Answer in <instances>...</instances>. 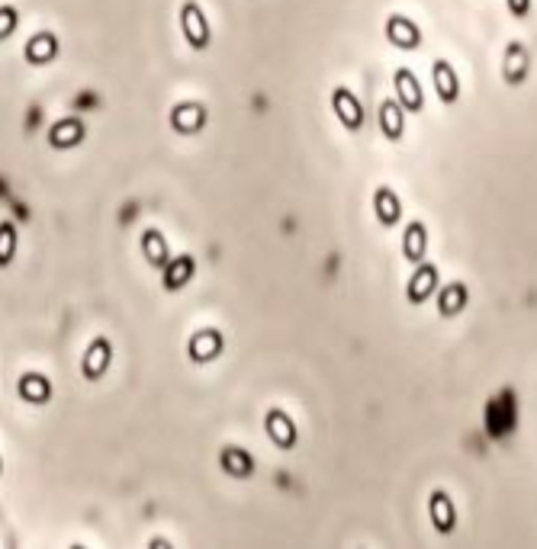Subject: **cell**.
Listing matches in <instances>:
<instances>
[{
  "label": "cell",
  "instance_id": "5b68a950",
  "mask_svg": "<svg viewBox=\"0 0 537 549\" xmlns=\"http://www.w3.org/2000/svg\"><path fill=\"white\" fill-rule=\"evenodd\" d=\"M393 87H396V100L402 104L406 112H422L425 110V94H422V84L409 68H399L393 74Z\"/></svg>",
  "mask_w": 537,
  "mask_h": 549
},
{
  "label": "cell",
  "instance_id": "4fadbf2b",
  "mask_svg": "<svg viewBox=\"0 0 537 549\" xmlns=\"http://www.w3.org/2000/svg\"><path fill=\"white\" fill-rule=\"evenodd\" d=\"M193 273H197V261L190 254H180L161 270V287L168 289V293H177V289H184L190 283Z\"/></svg>",
  "mask_w": 537,
  "mask_h": 549
},
{
  "label": "cell",
  "instance_id": "6da1fadb",
  "mask_svg": "<svg viewBox=\"0 0 537 549\" xmlns=\"http://www.w3.org/2000/svg\"><path fill=\"white\" fill-rule=\"evenodd\" d=\"M180 29H184L190 48H197V52L209 48V42H213V32H209V23H206V13L200 10V4H197V0H187L184 7H180Z\"/></svg>",
  "mask_w": 537,
  "mask_h": 549
},
{
  "label": "cell",
  "instance_id": "277c9868",
  "mask_svg": "<svg viewBox=\"0 0 537 549\" xmlns=\"http://www.w3.org/2000/svg\"><path fill=\"white\" fill-rule=\"evenodd\" d=\"M264 430H267V437L273 440V446H281V450H293L299 440L297 421H293L287 412H281V408H271V412H267Z\"/></svg>",
  "mask_w": 537,
  "mask_h": 549
},
{
  "label": "cell",
  "instance_id": "2e32d148",
  "mask_svg": "<svg viewBox=\"0 0 537 549\" xmlns=\"http://www.w3.org/2000/svg\"><path fill=\"white\" fill-rule=\"evenodd\" d=\"M55 55H58V39L52 32H36V36H29V42L23 48V58L29 64H48L55 62Z\"/></svg>",
  "mask_w": 537,
  "mask_h": 549
},
{
  "label": "cell",
  "instance_id": "52a82bcc",
  "mask_svg": "<svg viewBox=\"0 0 537 549\" xmlns=\"http://www.w3.org/2000/svg\"><path fill=\"white\" fill-rule=\"evenodd\" d=\"M386 39L393 42L396 48H402V52H415V48L422 46V29L412 23L409 16L393 13L386 20Z\"/></svg>",
  "mask_w": 537,
  "mask_h": 549
},
{
  "label": "cell",
  "instance_id": "3957f363",
  "mask_svg": "<svg viewBox=\"0 0 537 549\" xmlns=\"http://www.w3.org/2000/svg\"><path fill=\"white\" fill-rule=\"evenodd\" d=\"M438 267L434 263H415V273L409 277V287H406V299H409L412 305H425L428 295L438 293Z\"/></svg>",
  "mask_w": 537,
  "mask_h": 549
},
{
  "label": "cell",
  "instance_id": "8992f818",
  "mask_svg": "<svg viewBox=\"0 0 537 549\" xmlns=\"http://www.w3.org/2000/svg\"><path fill=\"white\" fill-rule=\"evenodd\" d=\"M222 351H225V337L219 335L216 328H203V331H197V335L190 337V344H187V357H190L193 363H209V360H216Z\"/></svg>",
  "mask_w": 537,
  "mask_h": 549
},
{
  "label": "cell",
  "instance_id": "e0dca14e",
  "mask_svg": "<svg viewBox=\"0 0 537 549\" xmlns=\"http://www.w3.org/2000/svg\"><path fill=\"white\" fill-rule=\"evenodd\" d=\"M142 254H145V261L152 263L155 270H164V267L171 263L168 241H164V235H161L158 229L142 231Z\"/></svg>",
  "mask_w": 537,
  "mask_h": 549
},
{
  "label": "cell",
  "instance_id": "7402d4cb",
  "mask_svg": "<svg viewBox=\"0 0 537 549\" xmlns=\"http://www.w3.org/2000/svg\"><path fill=\"white\" fill-rule=\"evenodd\" d=\"M528 74V62H524V48L512 46L508 48V62H506V80L508 84H522Z\"/></svg>",
  "mask_w": 537,
  "mask_h": 549
},
{
  "label": "cell",
  "instance_id": "d4e9b609",
  "mask_svg": "<svg viewBox=\"0 0 537 549\" xmlns=\"http://www.w3.org/2000/svg\"><path fill=\"white\" fill-rule=\"evenodd\" d=\"M506 7L515 20H524V16L531 13V0H506Z\"/></svg>",
  "mask_w": 537,
  "mask_h": 549
},
{
  "label": "cell",
  "instance_id": "5bb4252c",
  "mask_svg": "<svg viewBox=\"0 0 537 549\" xmlns=\"http://www.w3.org/2000/svg\"><path fill=\"white\" fill-rule=\"evenodd\" d=\"M80 138H84V122H80L78 116L58 120L55 126L48 129V145H52V148H58V152H64V148H74V145H80Z\"/></svg>",
  "mask_w": 537,
  "mask_h": 549
},
{
  "label": "cell",
  "instance_id": "7c38bea8",
  "mask_svg": "<svg viewBox=\"0 0 537 549\" xmlns=\"http://www.w3.org/2000/svg\"><path fill=\"white\" fill-rule=\"evenodd\" d=\"M377 120H380V132H383V138H390V142H399V138L406 136V110H402L399 100H383Z\"/></svg>",
  "mask_w": 537,
  "mask_h": 549
},
{
  "label": "cell",
  "instance_id": "603a6c76",
  "mask_svg": "<svg viewBox=\"0 0 537 549\" xmlns=\"http://www.w3.org/2000/svg\"><path fill=\"white\" fill-rule=\"evenodd\" d=\"M16 257V225L0 222V267H10Z\"/></svg>",
  "mask_w": 537,
  "mask_h": 549
},
{
  "label": "cell",
  "instance_id": "ffe728a7",
  "mask_svg": "<svg viewBox=\"0 0 537 549\" xmlns=\"http://www.w3.org/2000/svg\"><path fill=\"white\" fill-rule=\"evenodd\" d=\"M219 466L232 478H251V472H255V460L241 446H225L222 453H219Z\"/></svg>",
  "mask_w": 537,
  "mask_h": 549
},
{
  "label": "cell",
  "instance_id": "9c48e42d",
  "mask_svg": "<svg viewBox=\"0 0 537 549\" xmlns=\"http://www.w3.org/2000/svg\"><path fill=\"white\" fill-rule=\"evenodd\" d=\"M432 78H434V90H438V96H441V104L444 106L457 104L460 100V78H457V71H454V64L438 58V62L432 64Z\"/></svg>",
  "mask_w": 537,
  "mask_h": 549
},
{
  "label": "cell",
  "instance_id": "44dd1931",
  "mask_svg": "<svg viewBox=\"0 0 537 549\" xmlns=\"http://www.w3.org/2000/svg\"><path fill=\"white\" fill-rule=\"evenodd\" d=\"M20 398L29 405H46L52 398V382L42 373H23L20 376Z\"/></svg>",
  "mask_w": 537,
  "mask_h": 549
},
{
  "label": "cell",
  "instance_id": "8fae6325",
  "mask_svg": "<svg viewBox=\"0 0 537 549\" xmlns=\"http://www.w3.org/2000/svg\"><path fill=\"white\" fill-rule=\"evenodd\" d=\"M428 518H432L434 530L438 534H454V527H457V511H454V502L448 498V492H432L428 498Z\"/></svg>",
  "mask_w": 537,
  "mask_h": 549
},
{
  "label": "cell",
  "instance_id": "d6986e66",
  "mask_svg": "<svg viewBox=\"0 0 537 549\" xmlns=\"http://www.w3.org/2000/svg\"><path fill=\"white\" fill-rule=\"evenodd\" d=\"M466 303H470V293H466L464 283H448L444 289H438V312H441V319L460 315L466 309Z\"/></svg>",
  "mask_w": 537,
  "mask_h": 549
},
{
  "label": "cell",
  "instance_id": "30bf717a",
  "mask_svg": "<svg viewBox=\"0 0 537 549\" xmlns=\"http://www.w3.org/2000/svg\"><path fill=\"white\" fill-rule=\"evenodd\" d=\"M206 126V110H203V104H177L174 110H171V129L174 132H180V136H197L200 129Z\"/></svg>",
  "mask_w": 537,
  "mask_h": 549
},
{
  "label": "cell",
  "instance_id": "cb8c5ba5",
  "mask_svg": "<svg viewBox=\"0 0 537 549\" xmlns=\"http://www.w3.org/2000/svg\"><path fill=\"white\" fill-rule=\"evenodd\" d=\"M16 23H20V13L13 7H0V42L13 36Z\"/></svg>",
  "mask_w": 537,
  "mask_h": 549
},
{
  "label": "cell",
  "instance_id": "9a60e30c",
  "mask_svg": "<svg viewBox=\"0 0 537 549\" xmlns=\"http://www.w3.org/2000/svg\"><path fill=\"white\" fill-rule=\"evenodd\" d=\"M428 251V229L422 222H409L402 231V257L409 263H422Z\"/></svg>",
  "mask_w": 537,
  "mask_h": 549
},
{
  "label": "cell",
  "instance_id": "ac0fdd59",
  "mask_svg": "<svg viewBox=\"0 0 537 549\" xmlns=\"http://www.w3.org/2000/svg\"><path fill=\"white\" fill-rule=\"evenodd\" d=\"M373 212H377L380 225L393 229V225L402 219V203H399V196H396V190H390V187H380V190L373 193Z\"/></svg>",
  "mask_w": 537,
  "mask_h": 549
},
{
  "label": "cell",
  "instance_id": "7a4b0ae2",
  "mask_svg": "<svg viewBox=\"0 0 537 549\" xmlns=\"http://www.w3.org/2000/svg\"><path fill=\"white\" fill-rule=\"evenodd\" d=\"M331 110H335L338 122L348 129V132H361L364 126V106L361 100L351 94L348 87H335L331 90Z\"/></svg>",
  "mask_w": 537,
  "mask_h": 549
},
{
  "label": "cell",
  "instance_id": "ba28073f",
  "mask_svg": "<svg viewBox=\"0 0 537 549\" xmlns=\"http://www.w3.org/2000/svg\"><path fill=\"white\" fill-rule=\"evenodd\" d=\"M110 360H113V344L106 337H96L94 344H88V351H84V360H80V373L84 379H100V376L110 370Z\"/></svg>",
  "mask_w": 537,
  "mask_h": 549
}]
</instances>
